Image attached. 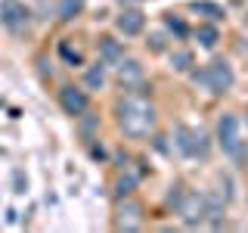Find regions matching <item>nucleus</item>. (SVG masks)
<instances>
[{"mask_svg": "<svg viewBox=\"0 0 248 233\" xmlns=\"http://www.w3.org/2000/svg\"><path fill=\"white\" fill-rule=\"evenodd\" d=\"M118 3H140V0H118Z\"/></svg>", "mask_w": 248, "mask_h": 233, "instance_id": "nucleus-21", "label": "nucleus"}, {"mask_svg": "<svg viewBox=\"0 0 248 233\" xmlns=\"http://www.w3.org/2000/svg\"><path fill=\"white\" fill-rule=\"evenodd\" d=\"M115 25H118V31L124 37H137L140 31L146 28V13L140 10H121L118 16H115Z\"/></svg>", "mask_w": 248, "mask_h": 233, "instance_id": "nucleus-8", "label": "nucleus"}, {"mask_svg": "<svg viewBox=\"0 0 248 233\" xmlns=\"http://www.w3.org/2000/svg\"><path fill=\"white\" fill-rule=\"evenodd\" d=\"M217 143H220L223 152L232 155L236 162H242L248 155L245 140L239 137V118L236 115H220V121H217Z\"/></svg>", "mask_w": 248, "mask_h": 233, "instance_id": "nucleus-3", "label": "nucleus"}, {"mask_svg": "<svg viewBox=\"0 0 248 233\" xmlns=\"http://www.w3.org/2000/svg\"><path fill=\"white\" fill-rule=\"evenodd\" d=\"M189 10H192V13H202V16H208L211 22H220V19H227L223 6H220V3H211V0H192V3H189Z\"/></svg>", "mask_w": 248, "mask_h": 233, "instance_id": "nucleus-12", "label": "nucleus"}, {"mask_svg": "<svg viewBox=\"0 0 248 233\" xmlns=\"http://www.w3.org/2000/svg\"><path fill=\"white\" fill-rule=\"evenodd\" d=\"M121 59H124L121 44L115 41V37H99V62H106V66H118Z\"/></svg>", "mask_w": 248, "mask_h": 233, "instance_id": "nucleus-11", "label": "nucleus"}, {"mask_svg": "<svg viewBox=\"0 0 248 233\" xmlns=\"http://www.w3.org/2000/svg\"><path fill=\"white\" fill-rule=\"evenodd\" d=\"M81 10H84V0H59V19H62V22L78 19V16H81Z\"/></svg>", "mask_w": 248, "mask_h": 233, "instance_id": "nucleus-14", "label": "nucleus"}, {"mask_svg": "<svg viewBox=\"0 0 248 233\" xmlns=\"http://www.w3.org/2000/svg\"><path fill=\"white\" fill-rule=\"evenodd\" d=\"M140 224H143V205L134 202V199L121 202L118 205V227L121 230H137Z\"/></svg>", "mask_w": 248, "mask_h": 233, "instance_id": "nucleus-10", "label": "nucleus"}, {"mask_svg": "<svg viewBox=\"0 0 248 233\" xmlns=\"http://www.w3.org/2000/svg\"><path fill=\"white\" fill-rule=\"evenodd\" d=\"M59 53H62V59H65L68 66H81V62H84L81 50H78V47H72V41H62V44H59Z\"/></svg>", "mask_w": 248, "mask_h": 233, "instance_id": "nucleus-17", "label": "nucleus"}, {"mask_svg": "<svg viewBox=\"0 0 248 233\" xmlns=\"http://www.w3.org/2000/svg\"><path fill=\"white\" fill-rule=\"evenodd\" d=\"M196 41L205 47V50H211V47L217 44V28L214 25H199L196 28Z\"/></svg>", "mask_w": 248, "mask_h": 233, "instance_id": "nucleus-16", "label": "nucleus"}, {"mask_svg": "<svg viewBox=\"0 0 248 233\" xmlns=\"http://www.w3.org/2000/svg\"><path fill=\"white\" fill-rule=\"evenodd\" d=\"M165 41H168V37L161 34V31H152V34H149V41H146V44H149V50H152V53H161V50L168 47Z\"/></svg>", "mask_w": 248, "mask_h": 233, "instance_id": "nucleus-20", "label": "nucleus"}, {"mask_svg": "<svg viewBox=\"0 0 248 233\" xmlns=\"http://www.w3.org/2000/svg\"><path fill=\"white\" fill-rule=\"evenodd\" d=\"M245 25H248V10H245Z\"/></svg>", "mask_w": 248, "mask_h": 233, "instance_id": "nucleus-22", "label": "nucleus"}, {"mask_svg": "<svg viewBox=\"0 0 248 233\" xmlns=\"http://www.w3.org/2000/svg\"><path fill=\"white\" fill-rule=\"evenodd\" d=\"M84 81H87L90 90H103V84H106V62H96V66H90L87 75H84Z\"/></svg>", "mask_w": 248, "mask_h": 233, "instance_id": "nucleus-13", "label": "nucleus"}, {"mask_svg": "<svg viewBox=\"0 0 248 233\" xmlns=\"http://www.w3.org/2000/svg\"><path fill=\"white\" fill-rule=\"evenodd\" d=\"M174 143H177V150H180L183 155H202V159L208 155V137L202 134V131L186 128V124H180V128H177Z\"/></svg>", "mask_w": 248, "mask_h": 233, "instance_id": "nucleus-6", "label": "nucleus"}, {"mask_svg": "<svg viewBox=\"0 0 248 233\" xmlns=\"http://www.w3.org/2000/svg\"><path fill=\"white\" fill-rule=\"evenodd\" d=\"M118 124L127 137H146L155 131V109L140 97H130L118 106Z\"/></svg>", "mask_w": 248, "mask_h": 233, "instance_id": "nucleus-1", "label": "nucleus"}, {"mask_svg": "<svg viewBox=\"0 0 248 233\" xmlns=\"http://www.w3.org/2000/svg\"><path fill=\"white\" fill-rule=\"evenodd\" d=\"M192 81L202 84L208 93H227L236 81V75H232V66L227 59H211L202 72H192Z\"/></svg>", "mask_w": 248, "mask_h": 233, "instance_id": "nucleus-2", "label": "nucleus"}, {"mask_svg": "<svg viewBox=\"0 0 248 233\" xmlns=\"http://www.w3.org/2000/svg\"><path fill=\"white\" fill-rule=\"evenodd\" d=\"M192 62H196V59H192L189 50H174V53H170V66H174V72H189Z\"/></svg>", "mask_w": 248, "mask_h": 233, "instance_id": "nucleus-15", "label": "nucleus"}, {"mask_svg": "<svg viewBox=\"0 0 248 233\" xmlns=\"http://www.w3.org/2000/svg\"><path fill=\"white\" fill-rule=\"evenodd\" d=\"M134 186H137V177H118V183H115V193H118V196H130V193H134Z\"/></svg>", "mask_w": 248, "mask_h": 233, "instance_id": "nucleus-19", "label": "nucleus"}, {"mask_svg": "<svg viewBox=\"0 0 248 233\" xmlns=\"http://www.w3.org/2000/svg\"><path fill=\"white\" fill-rule=\"evenodd\" d=\"M118 81H121L127 90H140V93H143V87H146L143 66H140L137 59H121V62H118Z\"/></svg>", "mask_w": 248, "mask_h": 233, "instance_id": "nucleus-7", "label": "nucleus"}, {"mask_svg": "<svg viewBox=\"0 0 248 233\" xmlns=\"http://www.w3.org/2000/svg\"><path fill=\"white\" fill-rule=\"evenodd\" d=\"M177 212H180V221L186 227H199L208 217V196H202V193H183L177 199Z\"/></svg>", "mask_w": 248, "mask_h": 233, "instance_id": "nucleus-4", "label": "nucleus"}, {"mask_svg": "<svg viewBox=\"0 0 248 233\" xmlns=\"http://www.w3.org/2000/svg\"><path fill=\"white\" fill-rule=\"evenodd\" d=\"M165 25H168V31H174L177 37H186V34H189V28H186V22H183V19H177L174 13H168V16H165Z\"/></svg>", "mask_w": 248, "mask_h": 233, "instance_id": "nucleus-18", "label": "nucleus"}, {"mask_svg": "<svg viewBox=\"0 0 248 233\" xmlns=\"http://www.w3.org/2000/svg\"><path fill=\"white\" fill-rule=\"evenodd\" d=\"M59 106L65 109L68 115H84L87 106H90V100H87V93L78 90V87H62L59 90Z\"/></svg>", "mask_w": 248, "mask_h": 233, "instance_id": "nucleus-9", "label": "nucleus"}, {"mask_svg": "<svg viewBox=\"0 0 248 233\" xmlns=\"http://www.w3.org/2000/svg\"><path fill=\"white\" fill-rule=\"evenodd\" d=\"M0 22H3V25L10 28L13 34H19V31L28 28L31 10L22 3V0H0Z\"/></svg>", "mask_w": 248, "mask_h": 233, "instance_id": "nucleus-5", "label": "nucleus"}]
</instances>
